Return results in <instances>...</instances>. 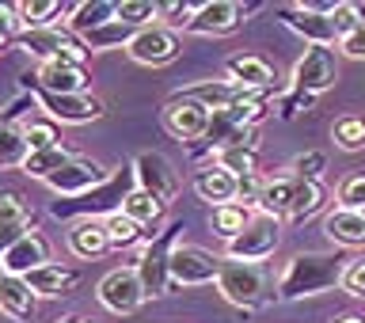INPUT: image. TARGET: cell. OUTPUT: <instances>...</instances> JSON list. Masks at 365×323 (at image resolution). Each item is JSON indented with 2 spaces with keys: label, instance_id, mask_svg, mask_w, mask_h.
Wrapping results in <instances>:
<instances>
[{
  "label": "cell",
  "instance_id": "cell-1",
  "mask_svg": "<svg viewBox=\"0 0 365 323\" xmlns=\"http://www.w3.org/2000/svg\"><path fill=\"white\" fill-rule=\"evenodd\" d=\"M346 255L342 251H301L285 262L278 278V297L282 301H301V297H316L335 289L346 274Z\"/></svg>",
  "mask_w": 365,
  "mask_h": 323
},
{
  "label": "cell",
  "instance_id": "cell-2",
  "mask_svg": "<svg viewBox=\"0 0 365 323\" xmlns=\"http://www.w3.org/2000/svg\"><path fill=\"white\" fill-rule=\"evenodd\" d=\"M137 190V175H133V164H118L107 175V183H99L96 190L80 194V198H57L50 205V217L57 221H107V217L122 213L125 198Z\"/></svg>",
  "mask_w": 365,
  "mask_h": 323
},
{
  "label": "cell",
  "instance_id": "cell-3",
  "mask_svg": "<svg viewBox=\"0 0 365 323\" xmlns=\"http://www.w3.org/2000/svg\"><path fill=\"white\" fill-rule=\"evenodd\" d=\"M217 289H221L225 301H232L236 308H259V304H267L274 297L267 270H262L259 262H236V259L221 262Z\"/></svg>",
  "mask_w": 365,
  "mask_h": 323
},
{
  "label": "cell",
  "instance_id": "cell-4",
  "mask_svg": "<svg viewBox=\"0 0 365 323\" xmlns=\"http://www.w3.org/2000/svg\"><path fill=\"white\" fill-rule=\"evenodd\" d=\"M182 232V225H168L160 236H153L148 244L141 247V255H137V278H141L145 285V297L148 301H156V297H164L168 293V285H171V255H175V236Z\"/></svg>",
  "mask_w": 365,
  "mask_h": 323
},
{
  "label": "cell",
  "instance_id": "cell-5",
  "mask_svg": "<svg viewBox=\"0 0 365 323\" xmlns=\"http://www.w3.org/2000/svg\"><path fill=\"white\" fill-rule=\"evenodd\" d=\"M19 50H27L31 57H38L42 65L50 61H65V65H84L88 61V46L80 34L68 27H42V31H19Z\"/></svg>",
  "mask_w": 365,
  "mask_h": 323
},
{
  "label": "cell",
  "instance_id": "cell-6",
  "mask_svg": "<svg viewBox=\"0 0 365 323\" xmlns=\"http://www.w3.org/2000/svg\"><path fill=\"white\" fill-rule=\"evenodd\" d=\"M278 244H282V221L259 213V217H251V225L236 240L225 244V255L236 262H262L278 251Z\"/></svg>",
  "mask_w": 365,
  "mask_h": 323
},
{
  "label": "cell",
  "instance_id": "cell-7",
  "mask_svg": "<svg viewBox=\"0 0 365 323\" xmlns=\"http://www.w3.org/2000/svg\"><path fill=\"white\" fill-rule=\"evenodd\" d=\"M339 80V57L331 46H308L304 57L297 61L293 68V91H301V96H319V91L335 88Z\"/></svg>",
  "mask_w": 365,
  "mask_h": 323
},
{
  "label": "cell",
  "instance_id": "cell-8",
  "mask_svg": "<svg viewBox=\"0 0 365 323\" xmlns=\"http://www.w3.org/2000/svg\"><path fill=\"white\" fill-rule=\"evenodd\" d=\"M34 96H38V107L46 111V118L61 122V125H88V122H99L103 114V103L96 96H53V91H42L38 84H31V80H23Z\"/></svg>",
  "mask_w": 365,
  "mask_h": 323
},
{
  "label": "cell",
  "instance_id": "cell-9",
  "mask_svg": "<svg viewBox=\"0 0 365 323\" xmlns=\"http://www.w3.org/2000/svg\"><path fill=\"white\" fill-rule=\"evenodd\" d=\"M99 301L107 312L114 316H133L137 308H141L148 297H145V285L137 278V267H118L110 270L107 278L99 282Z\"/></svg>",
  "mask_w": 365,
  "mask_h": 323
},
{
  "label": "cell",
  "instance_id": "cell-10",
  "mask_svg": "<svg viewBox=\"0 0 365 323\" xmlns=\"http://www.w3.org/2000/svg\"><path fill=\"white\" fill-rule=\"evenodd\" d=\"M179 34L164 27V23H153V27H141L133 34V42L125 46V53L133 57L137 65H171L179 57Z\"/></svg>",
  "mask_w": 365,
  "mask_h": 323
},
{
  "label": "cell",
  "instance_id": "cell-11",
  "mask_svg": "<svg viewBox=\"0 0 365 323\" xmlns=\"http://www.w3.org/2000/svg\"><path fill=\"white\" fill-rule=\"evenodd\" d=\"M221 262L225 259H217L213 251H205V247L179 244L175 255H171V285H205V282H217Z\"/></svg>",
  "mask_w": 365,
  "mask_h": 323
},
{
  "label": "cell",
  "instance_id": "cell-12",
  "mask_svg": "<svg viewBox=\"0 0 365 323\" xmlns=\"http://www.w3.org/2000/svg\"><path fill=\"white\" fill-rule=\"evenodd\" d=\"M107 175H110V171H103L99 160H91V156H73L53 179H46V187L57 190L61 198H80V194L96 190L99 183H107Z\"/></svg>",
  "mask_w": 365,
  "mask_h": 323
},
{
  "label": "cell",
  "instance_id": "cell-13",
  "mask_svg": "<svg viewBox=\"0 0 365 323\" xmlns=\"http://www.w3.org/2000/svg\"><path fill=\"white\" fill-rule=\"evenodd\" d=\"M133 175H137V190H148L153 198H160L164 205L179 194L175 168H171V160L160 156V153H141V156H137L133 160Z\"/></svg>",
  "mask_w": 365,
  "mask_h": 323
},
{
  "label": "cell",
  "instance_id": "cell-14",
  "mask_svg": "<svg viewBox=\"0 0 365 323\" xmlns=\"http://www.w3.org/2000/svg\"><path fill=\"white\" fill-rule=\"evenodd\" d=\"M210 118H213L210 107L190 103V99H179V96H171L168 107H164L168 130L175 137H182V141H205V133H210Z\"/></svg>",
  "mask_w": 365,
  "mask_h": 323
},
{
  "label": "cell",
  "instance_id": "cell-15",
  "mask_svg": "<svg viewBox=\"0 0 365 323\" xmlns=\"http://www.w3.org/2000/svg\"><path fill=\"white\" fill-rule=\"evenodd\" d=\"M255 11V4H236V0H210V4H198L194 19L187 23L190 34H228L240 27V19Z\"/></svg>",
  "mask_w": 365,
  "mask_h": 323
},
{
  "label": "cell",
  "instance_id": "cell-16",
  "mask_svg": "<svg viewBox=\"0 0 365 323\" xmlns=\"http://www.w3.org/2000/svg\"><path fill=\"white\" fill-rule=\"evenodd\" d=\"M274 16H278L289 31L301 34V39H308L312 46H331V42L339 39V34H335V23H331V16L308 11L304 4H282V8H274Z\"/></svg>",
  "mask_w": 365,
  "mask_h": 323
},
{
  "label": "cell",
  "instance_id": "cell-17",
  "mask_svg": "<svg viewBox=\"0 0 365 323\" xmlns=\"http://www.w3.org/2000/svg\"><path fill=\"white\" fill-rule=\"evenodd\" d=\"M23 80L38 84L42 91H53V96H84L88 91V73L84 65H65V61H50V65H38V73H27Z\"/></svg>",
  "mask_w": 365,
  "mask_h": 323
},
{
  "label": "cell",
  "instance_id": "cell-18",
  "mask_svg": "<svg viewBox=\"0 0 365 323\" xmlns=\"http://www.w3.org/2000/svg\"><path fill=\"white\" fill-rule=\"evenodd\" d=\"M225 73L232 84L247 88V91H270L274 88V68L267 57H255V53H236L225 61Z\"/></svg>",
  "mask_w": 365,
  "mask_h": 323
},
{
  "label": "cell",
  "instance_id": "cell-19",
  "mask_svg": "<svg viewBox=\"0 0 365 323\" xmlns=\"http://www.w3.org/2000/svg\"><path fill=\"white\" fill-rule=\"evenodd\" d=\"M236 187H240V179L232 175V171H225L221 164L194 171V194H198L202 202H210L213 210L217 205H232L236 202Z\"/></svg>",
  "mask_w": 365,
  "mask_h": 323
},
{
  "label": "cell",
  "instance_id": "cell-20",
  "mask_svg": "<svg viewBox=\"0 0 365 323\" xmlns=\"http://www.w3.org/2000/svg\"><path fill=\"white\" fill-rule=\"evenodd\" d=\"M34 308H38V297L27 285V278H16V274H4L0 278V312L16 323L34 319Z\"/></svg>",
  "mask_w": 365,
  "mask_h": 323
},
{
  "label": "cell",
  "instance_id": "cell-21",
  "mask_svg": "<svg viewBox=\"0 0 365 323\" xmlns=\"http://www.w3.org/2000/svg\"><path fill=\"white\" fill-rule=\"evenodd\" d=\"M0 262H4V274L27 278L31 270H38V267H46V262H50V244H46L38 232H31V236H23Z\"/></svg>",
  "mask_w": 365,
  "mask_h": 323
},
{
  "label": "cell",
  "instance_id": "cell-22",
  "mask_svg": "<svg viewBox=\"0 0 365 323\" xmlns=\"http://www.w3.org/2000/svg\"><path fill=\"white\" fill-rule=\"evenodd\" d=\"M68 251L76 259H103L107 251H114L107 221H76L73 232H68Z\"/></svg>",
  "mask_w": 365,
  "mask_h": 323
},
{
  "label": "cell",
  "instance_id": "cell-23",
  "mask_svg": "<svg viewBox=\"0 0 365 323\" xmlns=\"http://www.w3.org/2000/svg\"><path fill=\"white\" fill-rule=\"evenodd\" d=\"M27 285L34 289V297H68L80 285V270L61 267V262H46V267L27 274Z\"/></svg>",
  "mask_w": 365,
  "mask_h": 323
},
{
  "label": "cell",
  "instance_id": "cell-24",
  "mask_svg": "<svg viewBox=\"0 0 365 323\" xmlns=\"http://www.w3.org/2000/svg\"><path fill=\"white\" fill-rule=\"evenodd\" d=\"M324 232L339 247H365V217L361 210H331L324 217Z\"/></svg>",
  "mask_w": 365,
  "mask_h": 323
},
{
  "label": "cell",
  "instance_id": "cell-25",
  "mask_svg": "<svg viewBox=\"0 0 365 323\" xmlns=\"http://www.w3.org/2000/svg\"><path fill=\"white\" fill-rule=\"evenodd\" d=\"M293 198H297V175L267 179L262 183V194H259V213L282 221V217L293 213Z\"/></svg>",
  "mask_w": 365,
  "mask_h": 323
},
{
  "label": "cell",
  "instance_id": "cell-26",
  "mask_svg": "<svg viewBox=\"0 0 365 323\" xmlns=\"http://www.w3.org/2000/svg\"><path fill=\"white\" fill-rule=\"evenodd\" d=\"M114 19H118V4H114V0H88V4L73 8V16H68V31L84 39V34L107 27V23H114Z\"/></svg>",
  "mask_w": 365,
  "mask_h": 323
},
{
  "label": "cell",
  "instance_id": "cell-27",
  "mask_svg": "<svg viewBox=\"0 0 365 323\" xmlns=\"http://www.w3.org/2000/svg\"><path fill=\"white\" fill-rule=\"evenodd\" d=\"M73 16V8L57 4V0H27V4H16V16H19V27L23 31H42V27H57V16Z\"/></svg>",
  "mask_w": 365,
  "mask_h": 323
},
{
  "label": "cell",
  "instance_id": "cell-28",
  "mask_svg": "<svg viewBox=\"0 0 365 323\" xmlns=\"http://www.w3.org/2000/svg\"><path fill=\"white\" fill-rule=\"evenodd\" d=\"M76 153H68L65 145H57V148H42V153H31L27 160H23V175H31V179H53L57 171H61L68 160H73Z\"/></svg>",
  "mask_w": 365,
  "mask_h": 323
},
{
  "label": "cell",
  "instance_id": "cell-29",
  "mask_svg": "<svg viewBox=\"0 0 365 323\" xmlns=\"http://www.w3.org/2000/svg\"><path fill=\"white\" fill-rule=\"evenodd\" d=\"M133 27L130 23H122V19H114V23H107V27H99V31H91V34H84V46L91 53H99V50H122V46H130L133 42Z\"/></svg>",
  "mask_w": 365,
  "mask_h": 323
},
{
  "label": "cell",
  "instance_id": "cell-30",
  "mask_svg": "<svg viewBox=\"0 0 365 323\" xmlns=\"http://www.w3.org/2000/svg\"><path fill=\"white\" fill-rule=\"evenodd\" d=\"M164 210H168V205L160 198H153L148 190H133L130 198H125V205H122V213L130 217V221H137L141 228H153L160 217H164Z\"/></svg>",
  "mask_w": 365,
  "mask_h": 323
},
{
  "label": "cell",
  "instance_id": "cell-31",
  "mask_svg": "<svg viewBox=\"0 0 365 323\" xmlns=\"http://www.w3.org/2000/svg\"><path fill=\"white\" fill-rule=\"evenodd\" d=\"M31 156L27 137H23V125L4 122L0 125V168H23V160Z\"/></svg>",
  "mask_w": 365,
  "mask_h": 323
},
{
  "label": "cell",
  "instance_id": "cell-32",
  "mask_svg": "<svg viewBox=\"0 0 365 323\" xmlns=\"http://www.w3.org/2000/svg\"><path fill=\"white\" fill-rule=\"evenodd\" d=\"M251 225V213H247V205H240V202H232V205H217L213 210V232L225 240H236L244 228Z\"/></svg>",
  "mask_w": 365,
  "mask_h": 323
},
{
  "label": "cell",
  "instance_id": "cell-33",
  "mask_svg": "<svg viewBox=\"0 0 365 323\" xmlns=\"http://www.w3.org/2000/svg\"><path fill=\"white\" fill-rule=\"evenodd\" d=\"M324 198H327V190L319 187V183L297 179V198H293V213H289V221H308L312 213L324 210Z\"/></svg>",
  "mask_w": 365,
  "mask_h": 323
},
{
  "label": "cell",
  "instance_id": "cell-34",
  "mask_svg": "<svg viewBox=\"0 0 365 323\" xmlns=\"http://www.w3.org/2000/svg\"><path fill=\"white\" fill-rule=\"evenodd\" d=\"M23 137H27L31 153H42V148H57V145H61V130H57L53 118H27V122H23Z\"/></svg>",
  "mask_w": 365,
  "mask_h": 323
},
{
  "label": "cell",
  "instance_id": "cell-35",
  "mask_svg": "<svg viewBox=\"0 0 365 323\" xmlns=\"http://www.w3.org/2000/svg\"><path fill=\"white\" fill-rule=\"evenodd\" d=\"M331 137H335L339 148L358 153V148H365V118H358V114H342V118H335V125H331Z\"/></svg>",
  "mask_w": 365,
  "mask_h": 323
},
{
  "label": "cell",
  "instance_id": "cell-36",
  "mask_svg": "<svg viewBox=\"0 0 365 323\" xmlns=\"http://www.w3.org/2000/svg\"><path fill=\"white\" fill-rule=\"evenodd\" d=\"M217 164H221L225 171H232V175H259L255 164H259V153L255 148H247V145H236V148H221L217 153Z\"/></svg>",
  "mask_w": 365,
  "mask_h": 323
},
{
  "label": "cell",
  "instance_id": "cell-37",
  "mask_svg": "<svg viewBox=\"0 0 365 323\" xmlns=\"http://www.w3.org/2000/svg\"><path fill=\"white\" fill-rule=\"evenodd\" d=\"M118 19L130 23L133 31L153 27V19H160V4L156 0H118Z\"/></svg>",
  "mask_w": 365,
  "mask_h": 323
},
{
  "label": "cell",
  "instance_id": "cell-38",
  "mask_svg": "<svg viewBox=\"0 0 365 323\" xmlns=\"http://www.w3.org/2000/svg\"><path fill=\"white\" fill-rule=\"evenodd\" d=\"M331 23H335V34L339 39H346V34H354L358 27H365V4L361 0H339L335 16H331Z\"/></svg>",
  "mask_w": 365,
  "mask_h": 323
},
{
  "label": "cell",
  "instance_id": "cell-39",
  "mask_svg": "<svg viewBox=\"0 0 365 323\" xmlns=\"http://www.w3.org/2000/svg\"><path fill=\"white\" fill-rule=\"evenodd\" d=\"M0 225H31V202L19 190H0Z\"/></svg>",
  "mask_w": 365,
  "mask_h": 323
},
{
  "label": "cell",
  "instance_id": "cell-40",
  "mask_svg": "<svg viewBox=\"0 0 365 323\" xmlns=\"http://www.w3.org/2000/svg\"><path fill=\"white\" fill-rule=\"evenodd\" d=\"M107 232H110V244L114 247H133L137 240L145 236V228L137 225V221H130L125 213H114V217H107Z\"/></svg>",
  "mask_w": 365,
  "mask_h": 323
},
{
  "label": "cell",
  "instance_id": "cell-41",
  "mask_svg": "<svg viewBox=\"0 0 365 323\" xmlns=\"http://www.w3.org/2000/svg\"><path fill=\"white\" fill-rule=\"evenodd\" d=\"M156 4H160V23L171 27V31H175V27L187 31V23L194 19V11H198L190 0H156Z\"/></svg>",
  "mask_w": 365,
  "mask_h": 323
},
{
  "label": "cell",
  "instance_id": "cell-42",
  "mask_svg": "<svg viewBox=\"0 0 365 323\" xmlns=\"http://www.w3.org/2000/svg\"><path fill=\"white\" fill-rule=\"evenodd\" d=\"M339 205L342 210H365V171H354L339 183Z\"/></svg>",
  "mask_w": 365,
  "mask_h": 323
},
{
  "label": "cell",
  "instance_id": "cell-43",
  "mask_svg": "<svg viewBox=\"0 0 365 323\" xmlns=\"http://www.w3.org/2000/svg\"><path fill=\"white\" fill-rule=\"evenodd\" d=\"M324 168H327V156L324 153H304V156H297L293 160V175L297 179H308V183H319V175H324Z\"/></svg>",
  "mask_w": 365,
  "mask_h": 323
},
{
  "label": "cell",
  "instance_id": "cell-44",
  "mask_svg": "<svg viewBox=\"0 0 365 323\" xmlns=\"http://www.w3.org/2000/svg\"><path fill=\"white\" fill-rule=\"evenodd\" d=\"M339 289H342V293H350V297H361V301H365V255L346 262V274H342Z\"/></svg>",
  "mask_w": 365,
  "mask_h": 323
},
{
  "label": "cell",
  "instance_id": "cell-45",
  "mask_svg": "<svg viewBox=\"0 0 365 323\" xmlns=\"http://www.w3.org/2000/svg\"><path fill=\"white\" fill-rule=\"evenodd\" d=\"M262 183H267V179H259V175H240V187H236V202H240V205H259Z\"/></svg>",
  "mask_w": 365,
  "mask_h": 323
},
{
  "label": "cell",
  "instance_id": "cell-46",
  "mask_svg": "<svg viewBox=\"0 0 365 323\" xmlns=\"http://www.w3.org/2000/svg\"><path fill=\"white\" fill-rule=\"evenodd\" d=\"M31 232H34V225H0V259H4L8 251L16 247L23 236H31Z\"/></svg>",
  "mask_w": 365,
  "mask_h": 323
},
{
  "label": "cell",
  "instance_id": "cell-47",
  "mask_svg": "<svg viewBox=\"0 0 365 323\" xmlns=\"http://www.w3.org/2000/svg\"><path fill=\"white\" fill-rule=\"evenodd\" d=\"M11 39H19V16H16V4H0V46H8Z\"/></svg>",
  "mask_w": 365,
  "mask_h": 323
},
{
  "label": "cell",
  "instance_id": "cell-48",
  "mask_svg": "<svg viewBox=\"0 0 365 323\" xmlns=\"http://www.w3.org/2000/svg\"><path fill=\"white\" fill-rule=\"evenodd\" d=\"M342 53L354 57V61H365V27H358L354 34H346V39H342Z\"/></svg>",
  "mask_w": 365,
  "mask_h": 323
},
{
  "label": "cell",
  "instance_id": "cell-49",
  "mask_svg": "<svg viewBox=\"0 0 365 323\" xmlns=\"http://www.w3.org/2000/svg\"><path fill=\"white\" fill-rule=\"evenodd\" d=\"M335 323H365V316H354V312H346V316H339Z\"/></svg>",
  "mask_w": 365,
  "mask_h": 323
},
{
  "label": "cell",
  "instance_id": "cell-50",
  "mask_svg": "<svg viewBox=\"0 0 365 323\" xmlns=\"http://www.w3.org/2000/svg\"><path fill=\"white\" fill-rule=\"evenodd\" d=\"M76 323H96V319H76Z\"/></svg>",
  "mask_w": 365,
  "mask_h": 323
},
{
  "label": "cell",
  "instance_id": "cell-51",
  "mask_svg": "<svg viewBox=\"0 0 365 323\" xmlns=\"http://www.w3.org/2000/svg\"><path fill=\"white\" fill-rule=\"evenodd\" d=\"M0 278H4V262H0Z\"/></svg>",
  "mask_w": 365,
  "mask_h": 323
},
{
  "label": "cell",
  "instance_id": "cell-52",
  "mask_svg": "<svg viewBox=\"0 0 365 323\" xmlns=\"http://www.w3.org/2000/svg\"><path fill=\"white\" fill-rule=\"evenodd\" d=\"M61 323H76V319H61Z\"/></svg>",
  "mask_w": 365,
  "mask_h": 323
},
{
  "label": "cell",
  "instance_id": "cell-53",
  "mask_svg": "<svg viewBox=\"0 0 365 323\" xmlns=\"http://www.w3.org/2000/svg\"><path fill=\"white\" fill-rule=\"evenodd\" d=\"M0 125H4V118H0Z\"/></svg>",
  "mask_w": 365,
  "mask_h": 323
},
{
  "label": "cell",
  "instance_id": "cell-54",
  "mask_svg": "<svg viewBox=\"0 0 365 323\" xmlns=\"http://www.w3.org/2000/svg\"><path fill=\"white\" fill-rule=\"evenodd\" d=\"M361 217H365V210H361Z\"/></svg>",
  "mask_w": 365,
  "mask_h": 323
}]
</instances>
